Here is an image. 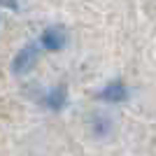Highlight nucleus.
Returning a JSON list of instances; mask_svg holds the SVG:
<instances>
[{
	"label": "nucleus",
	"mask_w": 156,
	"mask_h": 156,
	"mask_svg": "<svg viewBox=\"0 0 156 156\" xmlns=\"http://www.w3.org/2000/svg\"><path fill=\"white\" fill-rule=\"evenodd\" d=\"M37 56H40L37 47H35V44H26L19 54H16V56H14L12 72H14V75H26V72H30L33 65L37 63Z\"/></svg>",
	"instance_id": "nucleus-1"
},
{
	"label": "nucleus",
	"mask_w": 156,
	"mask_h": 156,
	"mask_svg": "<svg viewBox=\"0 0 156 156\" xmlns=\"http://www.w3.org/2000/svg\"><path fill=\"white\" fill-rule=\"evenodd\" d=\"M42 47L49 49V51H61L68 42V33L63 30L61 26H49L44 33H42V37H40Z\"/></svg>",
	"instance_id": "nucleus-2"
},
{
	"label": "nucleus",
	"mask_w": 156,
	"mask_h": 156,
	"mask_svg": "<svg viewBox=\"0 0 156 156\" xmlns=\"http://www.w3.org/2000/svg\"><path fill=\"white\" fill-rule=\"evenodd\" d=\"M126 96H128V91H126V86L121 82H112V84H107L103 91L98 93V98L105 100V103H124Z\"/></svg>",
	"instance_id": "nucleus-3"
},
{
	"label": "nucleus",
	"mask_w": 156,
	"mask_h": 156,
	"mask_svg": "<svg viewBox=\"0 0 156 156\" xmlns=\"http://www.w3.org/2000/svg\"><path fill=\"white\" fill-rule=\"evenodd\" d=\"M42 103H44L49 110H61V107L68 103V93H65L63 86H56V89H51V91H47V96H44Z\"/></svg>",
	"instance_id": "nucleus-4"
}]
</instances>
